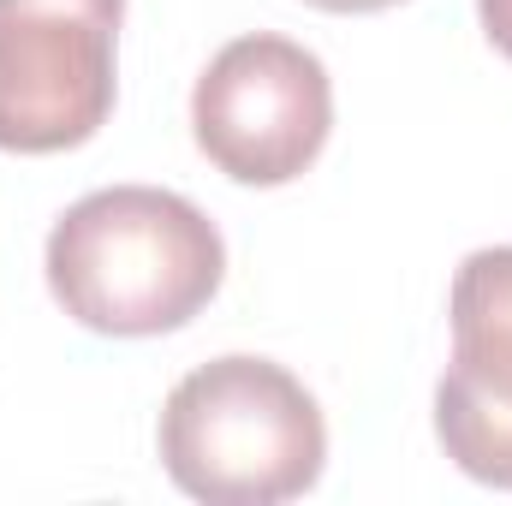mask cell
Wrapping results in <instances>:
<instances>
[{
	"label": "cell",
	"instance_id": "4",
	"mask_svg": "<svg viewBox=\"0 0 512 506\" xmlns=\"http://www.w3.org/2000/svg\"><path fill=\"white\" fill-rule=\"evenodd\" d=\"M126 0H0V149H78L114 114Z\"/></svg>",
	"mask_w": 512,
	"mask_h": 506
},
{
	"label": "cell",
	"instance_id": "1",
	"mask_svg": "<svg viewBox=\"0 0 512 506\" xmlns=\"http://www.w3.org/2000/svg\"><path fill=\"white\" fill-rule=\"evenodd\" d=\"M227 274L215 221L161 185H108L78 197L48 233V292L60 310L114 340L185 328Z\"/></svg>",
	"mask_w": 512,
	"mask_h": 506
},
{
	"label": "cell",
	"instance_id": "7",
	"mask_svg": "<svg viewBox=\"0 0 512 506\" xmlns=\"http://www.w3.org/2000/svg\"><path fill=\"white\" fill-rule=\"evenodd\" d=\"M316 12H382V6H399V0H304Z\"/></svg>",
	"mask_w": 512,
	"mask_h": 506
},
{
	"label": "cell",
	"instance_id": "5",
	"mask_svg": "<svg viewBox=\"0 0 512 506\" xmlns=\"http://www.w3.org/2000/svg\"><path fill=\"white\" fill-rule=\"evenodd\" d=\"M447 316L453 364L435 387V435L465 477L512 489V245L459 262Z\"/></svg>",
	"mask_w": 512,
	"mask_h": 506
},
{
	"label": "cell",
	"instance_id": "2",
	"mask_svg": "<svg viewBox=\"0 0 512 506\" xmlns=\"http://www.w3.org/2000/svg\"><path fill=\"white\" fill-rule=\"evenodd\" d=\"M328 423L310 387L268 358H215L161 405V465L209 506H280L316 489Z\"/></svg>",
	"mask_w": 512,
	"mask_h": 506
},
{
	"label": "cell",
	"instance_id": "6",
	"mask_svg": "<svg viewBox=\"0 0 512 506\" xmlns=\"http://www.w3.org/2000/svg\"><path fill=\"white\" fill-rule=\"evenodd\" d=\"M477 18H483L489 42H495V48L512 60V0H477Z\"/></svg>",
	"mask_w": 512,
	"mask_h": 506
},
{
	"label": "cell",
	"instance_id": "3",
	"mask_svg": "<svg viewBox=\"0 0 512 506\" xmlns=\"http://www.w3.org/2000/svg\"><path fill=\"white\" fill-rule=\"evenodd\" d=\"M197 149L239 185H292L334 131L328 66L286 36L227 42L191 90Z\"/></svg>",
	"mask_w": 512,
	"mask_h": 506
}]
</instances>
